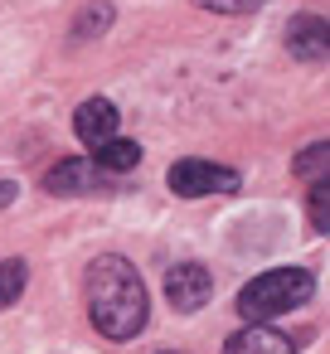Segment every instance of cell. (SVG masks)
I'll return each instance as SVG.
<instances>
[{
  "label": "cell",
  "instance_id": "cell-1",
  "mask_svg": "<svg viewBox=\"0 0 330 354\" xmlns=\"http://www.w3.org/2000/svg\"><path fill=\"white\" fill-rule=\"evenodd\" d=\"M83 291H88V320L98 335L107 339H136L141 325H146V286L136 277V267L117 252L107 257H93L88 277H83Z\"/></svg>",
  "mask_w": 330,
  "mask_h": 354
},
{
  "label": "cell",
  "instance_id": "cell-2",
  "mask_svg": "<svg viewBox=\"0 0 330 354\" xmlns=\"http://www.w3.org/2000/svg\"><path fill=\"white\" fill-rule=\"evenodd\" d=\"M311 286H315V281H311L306 267H272V272L253 277V281L238 291V315H243L248 325H267V320L296 310V306L311 296Z\"/></svg>",
  "mask_w": 330,
  "mask_h": 354
},
{
  "label": "cell",
  "instance_id": "cell-3",
  "mask_svg": "<svg viewBox=\"0 0 330 354\" xmlns=\"http://www.w3.org/2000/svg\"><path fill=\"white\" fill-rule=\"evenodd\" d=\"M170 189L180 199H204V194H233L238 170L214 165V160H175L170 165Z\"/></svg>",
  "mask_w": 330,
  "mask_h": 354
},
{
  "label": "cell",
  "instance_id": "cell-4",
  "mask_svg": "<svg viewBox=\"0 0 330 354\" xmlns=\"http://www.w3.org/2000/svg\"><path fill=\"white\" fill-rule=\"evenodd\" d=\"M112 180L117 175H107L98 160H59L44 175V189L59 194V199H68V194H102V189H112Z\"/></svg>",
  "mask_w": 330,
  "mask_h": 354
},
{
  "label": "cell",
  "instance_id": "cell-5",
  "mask_svg": "<svg viewBox=\"0 0 330 354\" xmlns=\"http://www.w3.org/2000/svg\"><path fill=\"white\" fill-rule=\"evenodd\" d=\"M209 291H214V281H209V272L199 262H175L165 272V301L175 310H199L209 301Z\"/></svg>",
  "mask_w": 330,
  "mask_h": 354
},
{
  "label": "cell",
  "instance_id": "cell-6",
  "mask_svg": "<svg viewBox=\"0 0 330 354\" xmlns=\"http://www.w3.org/2000/svg\"><path fill=\"white\" fill-rule=\"evenodd\" d=\"M73 131H78V141L102 146L107 136H117V107H112L107 97H88V102L73 112Z\"/></svg>",
  "mask_w": 330,
  "mask_h": 354
},
{
  "label": "cell",
  "instance_id": "cell-7",
  "mask_svg": "<svg viewBox=\"0 0 330 354\" xmlns=\"http://www.w3.org/2000/svg\"><path fill=\"white\" fill-rule=\"evenodd\" d=\"M223 354H296V344H291V335H282L272 325H248V330L228 335Z\"/></svg>",
  "mask_w": 330,
  "mask_h": 354
},
{
  "label": "cell",
  "instance_id": "cell-8",
  "mask_svg": "<svg viewBox=\"0 0 330 354\" xmlns=\"http://www.w3.org/2000/svg\"><path fill=\"white\" fill-rule=\"evenodd\" d=\"M286 49L306 64H325V20L320 15H296L286 25Z\"/></svg>",
  "mask_w": 330,
  "mask_h": 354
},
{
  "label": "cell",
  "instance_id": "cell-9",
  "mask_svg": "<svg viewBox=\"0 0 330 354\" xmlns=\"http://www.w3.org/2000/svg\"><path fill=\"white\" fill-rule=\"evenodd\" d=\"M98 165H102L107 175H127V170L141 165V146H136L131 136H107V141L98 146Z\"/></svg>",
  "mask_w": 330,
  "mask_h": 354
},
{
  "label": "cell",
  "instance_id": "cell-10",
  "mask_svg": "<svg viewBox=\"0 0 330 354\" xmlns=\"http://www.w3.org/2000/svg\"><path fill=\"white\" fill-rule=\"evenodd\" d=\"M25 281H30L25 257H6V262H0V310L15 306V301L25 296Z\"/></svg>",
  "mask_w": 330,
  "mask_h": 354
},
{
  "label": "cell",
  "instance_id": "cell-11",
  "mask_svg": "<svg viewBox=\"0 0 330 354\" xmlns=\"http://www.w3.org/2000/svg\"><path fill=\"white\" fill-rule=\"evenodd\" d=\"M325 160H330V151H325V141H315L311 151H301V156H296V175L325 180Z\"/></svg>",
  "mask_w": 330,
  "mask_h": 354
},
{
  "label": "cell",
  "instance_id": "cell-12",
  "mask_svg": "<svg viewBox=\"0 0 330 354\" xmlns=\"http://www.w3.org/2000/svg\"><path fill=\"white\" fill-rule=\"evenodd\" d=\"M325 199H330V189H325V180H315V185H311V228H315V233L330 228V209H325Z\"/></svg>",
  "mask_w": 330,
  "mask_h": 354
},
{
  "label": "cell",
  "instance_id": "cell-13",
  "mask_svg": "<svg viewBox=\"0 0 330 354\" xmlns=\"http://www.w3.org/2000/svg\"><path fill=\"white\" fill-rule=\"evenodd\" d=\"M204 10H214V15H248V10H257L262 0H199Z\"/></svg>",
  "mask_w": 330,
  "mask_h": 354
},
{
  "label": "cell",
  "instance_id": "cell-14",
  "mask_svg": "<svg viewBox=\"0 0 330 354\" xmlns=\"http://www.w3.org/2000/svg\"><path fill=\"white\" fill-rule=\"evenodd\" d=\"M10 199H15V185H10V180H0V209H6Z\"/></svg>",
  "mask_w": 330,
  "mask_h": 354
}]
</instances>
